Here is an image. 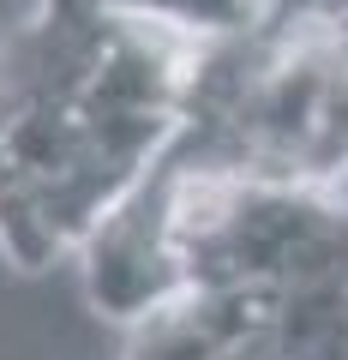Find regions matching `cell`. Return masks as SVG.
<instances>
[{
    "label": "cell",
    "mask_w": 348,
    "mask_h": 360,
    "mask_svg": "<svg viewBox=\"0 0 348 360\" xmlns=\"http://www.w3.org/2000/svg\"><path fill=\"white\" fill-rule=\"evenodd\" d=\"M18 108H13V96H6V90H0V156H6V144H13V127H18Z\"/></svg>",
    "instance_id": "3"
},
{
    "label": "cell",
    "mask_w": 348,
    "mask_h": 360,
    "mask_svg": "<svg viewBox=\"0 0 348 360\" xmlns=\"http://www.w3.org/2000/svg\"><path fill=\"white\" fill-rule=\"evenodd\" d=\"M78 283L91 312L127 330L174 312L193 295V264L181 240V168L168 156L78 246Z\"/></svg>",
    "instance_id": "1"
},
{
    "label": "cell",
    "mask_w": 348,
    "mask_h": 360,
    "mask_svg": "<svg viewBox=\"0 0 348 360\" xmlns=\"http://www.w3.org/2000/svg\"><path fill=\"white\" fill-rule=\"evenodd\" d=\"M271 30H342L348 0H271Z\"/></svg>",
    "instance_id": "2"
}]
</instances>
